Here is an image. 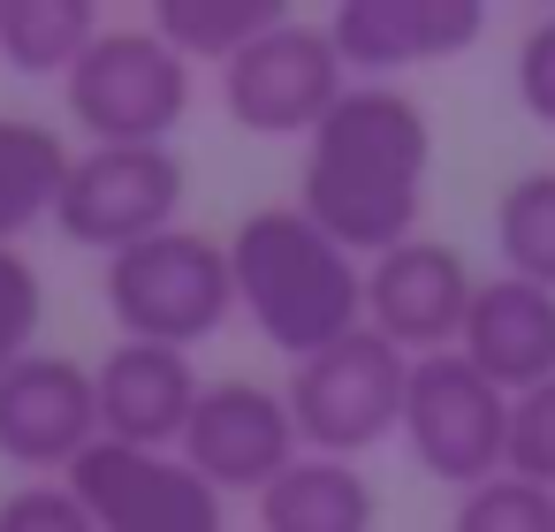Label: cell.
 <instances>
[{
    "instance_id": "ffe728a7",
    "label": "cell",
    "mask_w": 555,
    "mask_h": 532,
    "mask_svg": "<svg viewBox=\"0 0 555 532\" xmlns=\"http://www.w3.org/2000/svg\"><path fill=\"white\" fill-rule=\"evenodd\" d=\"M494 251L517 282L555 289V168H532L494 206Z\"/></svg>"
},
{
    "instance_id": "277c9868",
    "label": "cell",
    "mask_w": 555,
    "mask_h": 532,
    "mask_svg": "<svg viewBox=\"0 0 555 532\" xmlns=\"http://www.w3.org/2000/svg\"><path fill=\"white\" fill-rule=\"evenodd\" d=\"M289 418H297V441L312 456H365L373 441L403 433V395H411V358L396 342H380L373 327L343 335L335 350L289 365Z\"/></svg>"
},
{
    "instance_id": "30bf717a",
    "label": "cell",
    "mask_w": 555,
    "mask_h": 532,
    "mask_svg": "<svg viewBox=\"0 0 555 532\" xmlns=\"http://www.w3.org/2000/svg\"><path fill=\"white\" fill-rule=\"evenodd\" d=\"M472 267L464 251L449 244H396L365 267V327L380 342H396L403 358H441V350H464V327H472Z\"/></svg>"
},
{
    "instance_id": "7c38bea8",
    "label": "cell",
    "mask_w": 555,
    "mask_h": 532,
    "mask_svg": "<svg viewBox=\"0 0 555 532\" xmlns=\"http://www.w3.org/2000/svg\"><path fill=\"white\" fill-rule=\"evenodd\" d=\"M100 380L92 365L62 350H31L9 380H0V456L24 471H77L85 449H100Z\"/></svg>"
},
{
    "instance_id": "5bb4252c",
    "label": "cell",
    "mask_w": 555,
    "mask_h": 532,
    "mask_svg": "<svg viewBox=\"0 0 555 532\" xmlns=\"http://www.w3.org/2000/svg\"><path fill=\"white\" fill-rule=\"evenodd\" d=\"M100 433L122 449H183L191 411L206 395L191 350H160V342H115L100 365Z\"/></svg>"
},
{
    "instance_id": "7a4b0ae2",
    "label": "cell",
    "mask_w": 555,
    "mask_h": 532,
    "mask_svg": "<svg viewBox=\"0 0 555 532\" xmlns=\"http://www.w3.org/2000/svg\"><path fill=\"white\" fill-rule=\"evenodd\" d=\"M229 267H236V304L289 365L365 327V274L305 206L244 213L229 236Z\"/></svg>"
},
{
    "instance_id": "44dd1931",
    "label": "cell",
    "mask_w": 555,
    "mask_h": 532,
    "mask_svg": "<svg viewBox=\"0 0 555 532\" xmlns=\"http://www.w3.org/2000/svg\"><path fill=\"white\" fill-rule=\"evenodd\" d=\"M449 532H555V494L532 486V479H517V471H502V479L456 494Z\"/></svg>"
},
{
    "instance_id": "d4e9b609",
    "label": "cell",
    "mask_w": 555,
    "mask_h": 532,
    "mask_svg": "<svg viewBox=\"0 0 555 532\" xmlns=\"http://www.w3.org/2000/svg\"><path fill=\"white\" fill-rule=\"evenodd\" d=\"M0 532H100L92 509L77 502V486H16L0 502Z\"/></svg>"
},
{
    "instance_id": "9a60e30c",
    "label": "cell",
    "mask_w": 555,
    "mask_h": 532,
    "mask_svg": "<svg viewBox=\"0 0 555 532\" xmlns=\"http://www.w3.org/2000/svg\"><path fill=\"white\" fill-rule=\"evenodd\" d=\"M464 358H472L509 403L532 395V388H547V380H555V289L517 282V274L479 282L472 327H464Z\"/></svg>"
},
{
    "instance_id": "603a6c76",
    "label": "cell",
    "mask_w": 555,
    "mask_h": 532,
    "mask_svg": "<svg viewBox=\"0 0 555 532\" xmlns=\"http://www.w3.org/2000/svg\"><path fill=\"white\" fill-rule=\"evenodd\" d=\"M509 471L555 494V380L509 403Z\"/></svg>"
},
{
    "instance_id": "cb8c5ba5",
    "label": "cell",
    "mask_w": 555,
    "mask_h": 532,
    "mask_svg": "<svg viewBox=\"0 0 555 532\" xmlns=\"http://www.w3.org/2000/svg\"><path fill=\"white\" fill-rule=\"evenodd\" d=\"M509 85H517V107H525L540 130H555V16L525 24L517 62H509Z\"/></svg>"
},
{
    "instance_id": "52a82bcc",
    "label": "cell",
    "mask_w": 555,
    "mask_h": 532,
    "mask_svg": "<svg viewBox=\"0 0 555 532\" xmlns=\"http://www.w3.org/2000/svg\"><path fill=\"white\" fill-rule=\"evenodd\" d=\"M350 92V69L327 39V24H274L259 47H244L229 69H221V107L236 130L251 138H305L343 107Z\"/></svg>"
},
{
    "instance_id": "3957f363",
    "label": "cell",
    "mask_w": 555,
    "mask_h": 532,
    "mask_svg": "<svg viewBox=\"0 0 555 532\" xmlns=\"http://www.w3.org/2000/svg\"><path fill=\"white\" fill-rule=\"evenodd\" d=\"M100 297H107L122 342L191 350V342L221 335V320L236 304V267H229V244H214L198 229H168L153 244L115 251L100 274Z\"/></svg>"
},
{
    "instance_id": "5b68a950",
    "label": "cell",
    "mask_w": 555,
    "mask_h": 532,
    "mask_svg": "<svg viewBox=\"0 0 555 532\" xmlns=\"http://www.w3.org/2000/svg\"><path fill=\"white\" fill-rule=\"evenodd\" d=\"M69 122L92 145H168V130L191 115V62L153 31H100L92 54L69 69Z\"/></svg>"
},
{
    "instance_id": "2e32d148",
    "label": "cell",
    "mask_w": 555,
    "mask_h": 532,
    "mask_svg": "<svg viewBox=\"0 0 555 532\" xmlns=\"http://www.w3.org/2000/svg\"><path fill=\"white\" fill-rule=\"evenodd\" d=\"M380 502L358 464L335 456H297L267 494H259V532H373Z\"/></svg>"
},
{
    "instance_id": "e0dca14e",
    "label": "cell",
    "mask_w": 555,
    "mask_h": 532,
    "mask_svg": "<svg viewBox=\"0 0 555 532\" xmlns=\"http://www.w3.org/2000/svg\"><path fill=\"white\" fill-rule=\"evenodd\" d=\"M69 145L47 122L0 115V244H16L24 229H39L47 213H62L69 191Z\"/></svg>"
},
{
    "instance_id": "7402d4cb",
    "label": "cell",
    "mask_w": 555,
    "mask_h": 532,
    "mask_svg": "<svg viewBox=\"0 0 555 532\" xmlns=\"http://www.w3.org/2000/svg\"><path fill=\"white\" fill-rule=\"evenodd\" d=\"M39 320H47V282H39V267H31L16 244H0V380L31 358Z\"/></svg>"
},
{
    "instance_id": "4fadbf2b",
    "label": "cell",
    "mask_w": 555,
    "mask_h": 532,
    "mask_svg": "<svg viewBox=\"0 0 555 532\" xmlns=\"http://www.w3.org/2000/svg\"><path fill=\"white\" fill-rule=\"evenodd\" d=\"M479 31H487L479 0H343L327 16L343 69L365 85H388L396 69H418V62H449Z\"/></svg>"
},
{
    "instance_id": "9c48e42d",
    "label": "cell",
    "mask_w": 555,
    "mask_h": 532,
    "mask_svg": "<svg viewBox=\"0 0 555 532\" xmlns=\"http://www.w3.org/2000/svg\"><path fill=\"white\" fill-rule=\"evenodd\" d=\"M100 532H221V486H206L176 449L100 441L69 471Z\"/></svg>"
},
{
    "instance_id": "6da1fadb",
    "label": "cell",
    "mask_w": 555,
    "mask_h": 532,
    "mask_svg": "<svg viewBox=\"0 0 555 532\" xmlns=\"http://www.w3.org/2000/svg\"><path fill=\"white\" fill-rule=\"evenodd\" d=\"M426 176H434V130L426 107L396 85H350L343 107L312 130L297 206L350 251L380 259L418 236L426 213Z\"/></svg>"
},
{
    "instance_id": "ac0fdd59",
    "label": "cell",
    "mask_w": 555,
    "mask_h": 532,
    "mask_svg": "<svg viewBox=\"0 0 555 532\" xmlns=\"http://www.w3.org/2000/svg\"><path fill=\"white\" fill-rule=\"evenodd\" d=\"M100 9L92 0H0V62L16 77H62L92 54L100 39Z\"/></svg>"
},
{
    "instance_id": "8fae6325",
    "label": "cell",
    "mask_w": 555,
    "mask_h": 532,
    "mask_svg": "<svg viewBox=\"0 0 555 532\" xmlns=\"http://www.w3.org/2000/svg\"><path fill=\"white\" fill-rule=\"evenodd\" d=\"M206 486L221 494H267L289 464H297V418L289 395L267 380H206L191 433L176 449Z\"/></svg>"
},
{
    "instance_id": "8992f818",
    "label": "cell",
    "mask_w": 555,
    "mask_h": 532,
    "mask_svg": "<svg viewBox=\"0 0 555 532\" xmlns=\"http://www.w3.org/2000/svg\"><path fill=\"white\" fill-rule=\"evenodd\" d=\"M403 449L418 456V471L449 479V486H487L509 471V395L464 358H411V395H403Z\"/></svg>"
},
{
    "instance_id": "d6986e66",
    "label": "cell",
    "mask_w": 555,
    "mask_h": 532,
    "mask_svg": "<svg viewBox=\"0 0 555 532\" xmlns=\"http://www.w3.org/2000/svg\"><path fill=\"white\" fill-rule=\"evenodd\" d=\"M282 16V0H153V31L183 54V62H236L244 47H259Z\"/></svg>"
},
{
    "instance_id": "ba28073f",
    "label": "cell",
    "mask_w": 555,
    "mask_h": 532,
    "mask_svg": "<svg viewBox=\"0 0 555 532\" xmlns=\"http://www.w3.org/2000/svg\"><path fill=\"white\" fill-rule=\"evenodd\" d=\"M183 191H191V176H183V153L176 145H92L69 168V191H62L54 229L69 244H92V251L115 259L130 244L168 236Z\"/></svg>"
}]
</instances>
